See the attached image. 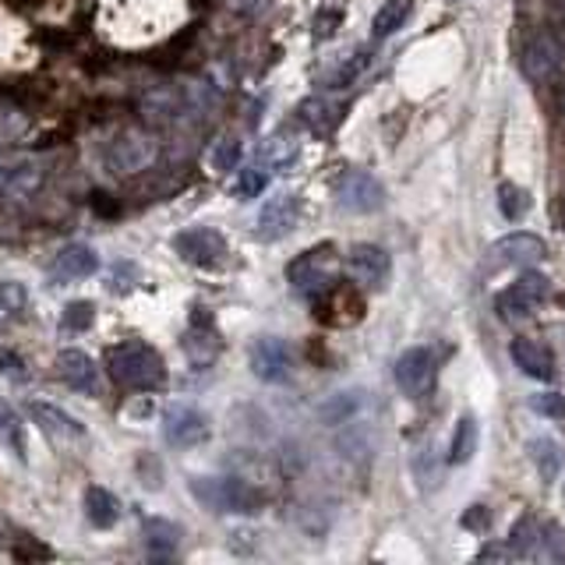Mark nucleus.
<instances>
[{
  "label": "nucleus",
  "instance_id": "1",
  "mask_svg": "<svg viewBox=\"0 0 565 565\" xmlns=\"http://www.w3.org/2000/svg\"><path fill=\"white\" fill-rule=\"evenodd\" d=\"M106 371L117 385L135 388V393H152L167 382V364L159 350L141 340H124L106 350Z\"/></svg>",
  "mask_w": 565,
  "mask_h": 565
},
{
  "label": "nucleus",
  "instance_id": "2",
  "mask_svg": "<svg viewBox=\"0 0 565 565\" xmlns=\"http://www.w3.org/2000/svg\"><path fill=\"white\" fill-rule=\"evenodd\" d=\"M188 488L209 512H241V516H252V512H262L265 505V491L255 488L252 481H244V477H191Z\"/></svg>",
  "mask_w": 565,
  "mask_h": 565
},
{
  "label": "nucleus",
  "instance_id": "3",
  "mask_svg": "<svg viewBox=\"0 0 565 565\" xmlns=\"http://www.w3.org/2000/svg\"><path fill=\"white\" fill-rule=\"evenodd\" d=\"M335 273H340V255H335V247L318 244V247H308V252H300L287 265V282L297 294L318 297L335 282Z\"/></svg>",
  "mask_w": 565,
  "mask_h": 565
},
{
  "label": "nucleus",
  "instance_id": "4",
  "mask_svg": "<svg viewBox=\"0 0 565 565\" xmlns=\"http://www.w3.org/2000/svg\"><path fill=\"white\" fill-rule=\"evenodd\" d=\"M106 170L117 177H135L141 170H149L159 159V141L146 128H124L114 135V141L106 146Z\"/></svg>",
  "mask_w": 565,
  "mask_h": 565
},
{
  "label": "nucleus",
  "instance_id": "5",
  "mask_svg": "<svg viewBox=\"0 0 565 565\" xmlns=\"http://www.w3.org/2000/svg\"><path fill=\"white\" fill-rule=\"evenodd\" d=\"M46 184V163L40 156L0 159V205H25Z\"/></svg>",
  "mask_w": 565,
  "mask_h": 565
},
{
  "label": "nucleus",
  "instance_id": "6",
  "mask_svg": "<svg viewBox=\"0 0 565 565\" xmlns=\"http://www.w3.org/2000/svg\"><path fill=\"white\" fill-rule=\"evenodd\" d=\"M173 252L181 255L188 265H199V269H220L230 255V247H226V237L220 234V230L191 226V230H181V234L173 237Z\"/></svg>",
  "mask_w": 565,
  "mask_h": 565
},
{
  "label": "nucleus",
  "instance_id": "7",
  "mask_svg": "<svg viewBox=\"0 0 565 565\" xmlns=\"http://www.w3.org/2000/svg\"><path fill=\"white\" fill-rule=\"evenodd\" d=\"M332 194H335V202H340V209L358 212V216H367V212H379L385 205V188L364 170H343L335 177Z\"/></svg>",
  "mask_w": 565,
  "mask_h": 565
},
{
  "label": "nucleus",
  "instance_id": "8",
  "mask_svg": "<svg viewBox=\"0 0 565 565\" xmlns=\"http://www.w3.org/2000/svg\"><path fill=\"white\" fill-rule=\"evenodd\" d=\"M438 375V358L428 347H411L396 358V385L406 399H424Z\"/></svg>",
  "mask_w": 565,
  "mask_h": 565
},
{
  "label": "nucleus",
  "instance_id": "9",
  "mask_svg": "<svg viewBox=\"0 0 565 565\" xmlns=\"http://www.w3.org/2000/svg\"><path fill=\"white\" fill-rule=\"evenodd\" d=\"M547 297V279L537 273H526L512 282L509 290H502L494 297V311H499L502 322H520V318H530L537 311V305Z\"/></svg>",
  "mask_w": 565,
  "mask_h": 565
},
{
  "label": "nucleus",
  "instance_id": "10",
  "mask_svg": "<svg viewBox=\"0 0 565 565\" xmlns=\"http://www.w3.org/2000/svg\"><path fill=\"white\" fill-rule=\"evenodd\" d=\"M163 438L173 449H194L209 438V420L202 411H194V406L173 403L163 414Z\"/></svg>",
  "mask_w": 565,
  "mask_h": 565
},
{
  "label": "nucleus",
  "instance_id": "11",
  "mask_svg": "<svg viewBox=\"0 0 565 565\" xmlns=\"http://www.w3.org/2000/svg\"><path fill=\"white\" fill-rule=\"evenodd\" d=\"M53 371H57V379L75 388L82 396H99L103 393V375L96 361L88 358L85 350H61L57 358H53Z\"/></svg>",
  "mask_w": 565,
  "mask_h": 565
},
{
  "label": "nucleus",
  "instance_id": "12",
  "mask_svg": "<svg viewBox=\"0 0 565 565\" xmlns=\"http://www.w3.org/2000/svg\"><path fill=\"white\" fill-rule=\"evenodd\" d=\"M247 361H252V371L262 379V382H287L290 371H294V358H290V347L276 340V335H262V340L252 343V353H247Z\"/></svg>",
  "mask_w": 565,
  "mask_h": 565
},
{
  "label": "nucleus",
  "instance_id": "13",
  "mask_svg": "<svg viewBox=\"0 0 565 565\" xmlns=\"http://www.w3.org/2000/svg\"><path fill=\"white\" fill-rule=\"evenodd\" d=\"M347 265H350V276L371 290H382L388 276H393V258H388V252L379 244H353Z\"/></svg>",
  "mask_w": 565,
  "mask_h": 565
},
{
  "label": "nucleus",
  "instance_id": "14",
  "mask_svg": "<svg viewBox=\"0 0 565 565\" xmlns=\"http://www.w3.org/2000/svg\"><path fill=\"white\" fill-rule=\"evenodd\" d=\"M297 223H300V199H297V194H276V199H269L258 212L255 237L265 241V244H273L279 237H287Z\"/></svg>",
  "mask_w": 565,
  "mask_h": 565
},
{
  "label": "nucleus",
  "instance_id": "15",
  "mask_svg": "<svg viewBox=\"0 0 565 565\" xmlns=\"http://www.w3.org/2000/svg\"><path fill=\"white\" fill-rule=\"evenodd\" d=\"M29 417L35 428H40L50 441H57V446H78V441H85V428L67 411H61V406L35 399V403H29Z\"/></svg>",
  "mask_w": 565,
  "mask_h": 565
},
{
  "label": "nucleus",
  "instance_id": "16",
  "mask_svg": "<svg viewBox=\"0 0 565 565\" xmlns=\"http://www.w3.org/2000/svg\"><path fill=\"white\" fill-rule=\"evenodd\" d=\"M491 255L499 265H516V269H530V265H537L547 247L537 234H526V230H516V234L502 237L499 244L491 247Z\"/></svg>",
  "mask_w": 565,
  "mask_h": 565
},
{
  "label": "nucleus",
  "instance_id": "17",
  "mask_svg": "<svg viewBox=\"0 0 565 565\" xmlns=\"http://www.w3.org/2000/svg\"><path fill=\"white\" fill-rule=\"evenodd\" d=\"M96 273H99V255L88 244H67L50 265L53 282H78V279H88Z\"/></svg>",
  "mask_w": 565,
  "mask_h": 565
},
{
  "label": "nucleus",
  "instance_id": "18",
  "mask_svg": "<svg viewBox=\"0 0 565 565\" xmlns=\"http://www.w3.org/2000/svg\"><path fill=\"white\" fill-rule=\"evenodd\" d=\"M181 347H184V353H188V361L194 364V367H209L212 361L220 358V350H223V343H220V335H216V329H212V322H209V315L205 318H199L194 315V326L184 332V340H181Z\"/></svg>",
  "mask_w": 565,
  "mask_h": 565
},
{
  "label": "nucleus",
  "instance_id": "19",
  "mask_svg": "<svg viewBox=\"0 0 565 565\" xmlns=\"http://www.w3.org/2000/svg\"><path fill=\"white\" fill-rule=\"evenodd\" d=\"M512 361H516V367L523 371V375L537 379V382H552L555 379V358L552 350H547L544 343L537 340H516L509 347Z\"/></svg>",
  "mask_w": 565,
  "mask_h": 565
},
{
  "label": "nucleus",
  "instance_id": "20",
  "mask_svg": "<svg viewBox=\"0 0 565 565\" xmlns=\"http://www.w3.org/2000/svg\"><path fill=\"white\" fill-rule=\"evenodd\" d=\"M181 534H184V530L177 526L173 520H163V516L141 520V541H146L149 555H156V558H170L177 547H181Z\"/></svg>",
  "mask_w": 565,
  "mask_h": 565
},
{
  "label": "nucleus",
  "instance_id": "21",
  "mask_svg": "<svg viewBox=\"0 0 565 565\" xmlns=\"http://www.w3.org/2000/svg\"><path fill=\"white\" fill-rule=\"evenodd\" d=\"M85 516L96 530H110L120 520V499L114 491L99 488V484H88L85 488Z\"/></svg>",
  "mask_w": 565,
  "mask_h": 565
},
{
  "label": "nucleus",
  "instance_id": "22",
  "mask_svg": "<svg viewBox=\"0 0 565 565\" xmlns=\"http://www.w3.org/2000/svg\"><path fill=\"white\" fill-rule=\"evenodd\" d=\"M477 420L467 414V417H459L456 420V431H452V441H449V463L452 467H463V463H470L473 459V452H477Z\"/></svg>",
  "mask_w": 565,
  "mask_h": 565
},
{
  "label": "nucleus",
  "instance_id": "23",
  "mask_svg": "<svg viewBox=\"0 0 565 565\" xmlns=\"http://www.w3.org/2000/svg\"><path fill=\"white\" fill-rule=\"evenodd\" d=\"M25 308H29V290L22 282H14V279L0 282V332L11 329L18 318L25 315Z\"/></svg>",
  "mask_w": 565,
  "mask_h": 565
},
{
  "label": "nucleus",
  "instance_id": "24",
  "mask_svg": "<svg viewBox=\"0 0 565 565\" xmlns=\"http://www.w3.org/2000/svg\"><path fill=\"white\" fill-rule=\"evenodd\" d=\"M414 11V0H385V4L375 11V22H371V32L379 35V40H385V35H393L403 29V22L411 18Z\"/></svg>",
  "mask_w": 565,
  "mask_h": 565
},
{
  "label": "nucleus",
  "instance_id": "25",
  "mask_svg": "<svg viewBox=\"0 0 565 565\" xmlns=\"http://www.w3.org/2000/svg\"><path fill=\"white\" fill-rule=\"evenodd\" d=\"M530 459H534L537 473L544 481H555L558 470H562V449L555 438H534L530 441Z\"/></svg>",
  "mask_w": 565,
  "mask_h": 565
},
{
  "label": "nucleus",
  "instance_id": "26",
  "mask_svg": "<svg viewBox=\"0 0 565 565\" xmlns=\"http://www.w3.org/2000/svg\"><path fill=\"white\" fill-rule=\"evenodd\" d=\"M541 537H544V526L534 516H523L509 534V552H516L520 558H530L541 547Z\"/></svg>",
  "mask_w": 565,
  "mask_h": 565
},
{
  "label": "nucleus",
  "instance_id": "27",
  "mask_svg": "<svg viewBox=\"0 0 565 565\" xmlns=\"http://www.w3.org/2000/svg\"><path fill=\"white\" fill-rule=\"evenodd\" d=\"M0 441H4L18 459H25V431H22V420H18L8 399H0Z\"/></svg>",
  "mask_w": 565,
  "mask_h": 565
},
{
  "label": "nucleus",
  "instance_id": "28",
  "mask_svg": "<svg viewBox=\"0 0 565 565\" xmlns=\"http://www.w3.org/2000/svg\"><path fill=\"white\" fill-rule=\"evenodd\" d=\"M499 209H502V216L509 220V223H516V220H523L526 216V209H530V194H526V188H520V184H502L499 188Z\"/></svg>",
  "mask_w": 565,
  "mask_h": 565
},
{
  "label": "nucleus",
  "instance_id": "29",
  "mask_svg": "<svg viewBox=\"0 0 565 565\" xmlns=\"http://www.w3.org/2000/svg\"><path fill=\"white\" fill-rule=\"evenodd\" d=\"M361 406H364V393H340L332 403L322 406V417L329 424H347V420L358 417Z\"/></svg>",
  "mask_w": 565,
  "mask_h": 565
},
{
  "label": "nucleus",
  "instance_id": "30",
  "mask_svg": "<svg viewBox=\"0 0 565 565\" xmlns=\"http://www.w3.org/2000/svg\"><path fill=\"white\" fill-rule=\"evenodd\" d=\"M61 318H64V326L71 332H85L88 326L96 322V305H93V300H71Z\"/></svg>",
  "mask_w": 565,
  "mask_h": 565
},
{
  "label": "nucleus",
  "instance_id": "31",
  "mask_svg": "<svg viewBox=\"0 0 565 565\" xmlns=\"http://www.w3.org/2000/svg\"><path fill=\"white\" fill-rule=\"evenodd\" d=\"M265 184H269V163L247 167L241 173V181H237V194H241V199H258V194L265 191Z\"/></svg>",
  "mask_w": 565,
  "mask_h": 565
},
{
  "label": "nucleus",
  "instance_id": "32",
  "mask_svg": "<svg viewBox=\"0 0 565 565\" xmlns=\"http://www.w3.org/2000/svg\"><path fill=\"white\" fill-rule=\"evenodd\" d=\"M530 411L541 414V417L565 420V396L562 393H537V396H530Z\"/></svg>",
  "mask_w": 565,
  "mask_h": 565
},
{
  "label": "nucleus",
  "instance_id": "33",
  "mask_svg": "<svg viewBox=\"0 0 565 565\" xmlns=\"http://www.w3.org/2000/svg\"><path fill=\"white\" fill-rule=\"evenodd\" d=\"M340 22H343V11L340 8L318 11V18H315V35H318V40H332L335 29H340Z\"/></svg>",
  "mask_w": 565,
  "mask_h": 565
},
{
  "label": "nucleus",
  "instance_id": "34",
  "mask_svg": "<svg viewBox=\"0 0 565 565\" xmlns=\"http://www.w3.org/2000/svg\"><path fill=\"white\" fill-rule=\"evenodd\" d=\"M237 159H241V141H223L212 152V170H234Z\"/></svg>",
  "mask_w": 565,
  "mask_h": 565
},
{
  "label": "nucleus",
  "instance_id": "35",
  "mask_svg": "<svg viewBox=\"0 0 565 565\" xmlns=\"http://www.w3.org/2000/svg\"><path fill=\"white\" fill-rule=\"evenodd\" d=\"M0 371H4L8 379H14V382H22L29 371H25V364H22V358L18 353H11V350H4L0 347Z\"/></svg>",
  "mask_w": 565,
  "mask_h": 565
},
{
  "label": "nucleus",
  "instance_id": "36",
  "mask_svg": "<svg viewBox=\"0 0 565 565\" xmlns=\"http://www.w3.org/2000/svg\"><path fill=\"white\" fill-rule=\"evenodd\" d=\"M488 523H491V516H488L484 505H473L463 516V526H473V530H488Z\"/></svg>",
  "mask_w": 565,
  "mask_h": 565
},
{
  "label": "nucleus",
  "instance_id": "37",
  "mask_svg": "<svg viewBox=\"0 0 565 565\" xmlns=\"http://www.w3.org/2000/svg\"><path fill=\"white\" fill-rule=\"evenodd\" d=\"M505 555H509L505 547H484V552L477 555V562H484V558H505Z\"/></svg>",
  "mask_w": 565,
  "mask_h": 565
}]
</instances>
